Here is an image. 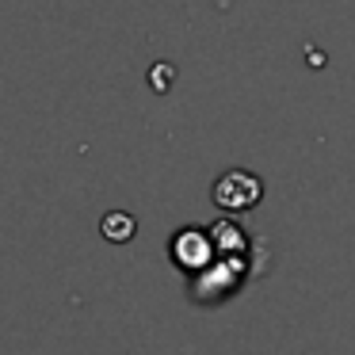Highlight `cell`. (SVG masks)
Masks as SVG:
<instances>
[{
  "label": "cell",
  "mask_w": 355,
  "mask_h": 355,
  "mask_svg": "<svg viewBox=\"0 0 355 355\" xmlns=\"http://www.w3.org/2000/svg\"><path fill=\"white\" fill-rule=\"evenodd\" d=\"M103 233H107V241H130L134 237V218L107 214V218H103Z\"/></svg>",
  "instance_id": "obj_3"
},
{
  "label": "cell",
  "mask_w": 355,
  "mask_h": 355,
  "mask_svg": "<svg viewBox=\"0 0 355 355\" xmlns=\"http://www.w3.org/2000/svg\"><path fill=\"white\" fill-rule=\"evenodd\" d=\"M214 202L222 210H248L260 202V180H252L248 172H230L214 184Z\"/></svg>",
  "instance_id": "obj_2"
},
{
  "label": "cell",
  "mask_w": 355,
  "mask_h": 355,
  "mask_svg": "<svg viewBox=\"0 0 355 355\" xmlns=\"http://www.w3.org/2000/svg\"><path fill=\"white\" fill-rule=\"evenodd\" d=\"M210 256H214V241L207 230H180L172 237V260L184 271H207Z\"/></svg>",
  "instance_id": "obj_1"
}]
</instances>
